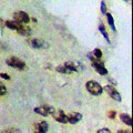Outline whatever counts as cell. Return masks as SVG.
<instances>
[{
    "label": "cell",
    "instance_id": "1",
    "mask_svg": "<svg viewBox=\"0 0 133 133\" xmlns=\"http://www.w3.org/2000/svg\"><path fill=\"white\" fill-rule=\"evenodd\" d=\"M5 26L8 27L9 29H11V30L17 31L19 35H22V36H26V37L31 35V30L28 27H26L22 23L15 21V20H7V21H5Z\"/></svg>",
    "mask_w": 133,
    "mask_h": 133
},
{
    "label": "cell",
    "instance_id": "2",
    "mask_svg": "<svg viewBox=\"0 0 133 133\" xmlns=\"http://www.w3.org/2000/svg\"><path fill=\"white\" fill-rule=\"evenodd\" d=\"M85 88H87V90L89 91V93H91L92 95H95V97L102 94V92H103L102 85L100 84L99 82L94 81V80H89L88 82L85 83Z\"/></svg>",
    "mask_w": 133,
    "mask_h": 133
},
{
    "label": "cell",
    "instance_id": "3",
    "mask_svg": "<svg viewBox=\"0 0 133 133\" xmlns=\"http://www.w3.org/2000/svg\"><path fill=\"white\" fill-rule=\"evenodd\" d=\"M6 63L9 66H12V68L18 69V70H23V69H26V66H27L26 62H24L23 60H21V59H19V58H17V57L8 58V59L6 60Z\"/></svg>",
    "mask_w": 133,
    "mask_h": 133
},
{
    "label": "cell",
    "instance_id": "4",
    "mask_svg": "<svg viewBox=\"0 0 133 133\" xmlns=\"http://www.w3.org/2000/svg\"><path fill=\"white\" fill-rule=\"evenodd\" d=\"M55 108L51 107V105H48V104H44V105H41V107H37L35 108V112L37 114H40L42 116H48V115H52L55 113Z\"/></svg>",
    "mask_w": 133,
    "mask_h": 133
},
{
    "label": "cell",
    "instance_id": "5",
    "mask_svg": "<svg viewBox=\"0 0 133 133\" xmlns=\"http://www.w3.org/2000/svg\"><path fill=\"white\" fill-rule=\"evenodd\" d=\"M14 20L19 23L27 24L30 22V17L26 11H16L14 14Z\"/></svg>",
    "mask_w": 133,
    "mask_h": 133
},
{
    "label": "cell",
    "instance_id": "6",
    "mask_svg": "<svg viewBox=\"0 0 133 133\" xmlns=\"http://www.w3.org/2000/svg\"><path fill=\"white\" fill-rule=\"evenodd\" d=\"M103 90H104L112 99L115 100V101H118V102H121L122 101V97H121V94H120V92H119L118 90H115L112 85H110V84L109 85H105L104 88H103Z\"/></svg>",
    "mask_w": 133,
    "mask_h": 133
},
{
    "label": "cell",
    "instance_id": "7",
    "mask_svg": "<svg viewBox=\"0 0 133 133\" xmlns=\"http://www.w3.org/2000/svg\"><path fill=\"white\" fill-rule=\"evenodd\" d=\"M49 131V124L47 121H39L33 125L35 133H47Z\"/></svg>",
    "mask_w": 133,
    "mask_h": 133
},
{
    "label": "cell",
    "instance_id": "8",
    "mask_svg": "<svg viewBox=\"0 0 133 133\" xmlns=\"http://www.w3.org/2000/svg\"><path fill=\"white\" fill-rule=\"evenodd\" d=\"M88 57L92 63H94V62H102V51L99 48H95L92 52L88 53Z\"/></svg>",
    "mask_w": 133,
    "mask_h": 133
},
{
    "label": "cell",
    "instance_id": "9",
    "mask_svg": "<svg viewBox=\"0 0 133 133\" xmlns=\"http://www.w3.org/2000/svg\"><path fill=\"white\" fill-rule=\"evenodd\" d=\"M53 118L57 122L59 123H68V116H66V113L63 111V110H56L55 113L52 114Z\"/></svg>",
    "mask_w": 133,
    "mask_h": 133
},
{
    "label": "cell",
    "instance_id": "10",
    "mask_svg": "<svg viewBox=\"0 0 133 133\" xmlns=\"http://www.w3.org/2000/svg\"><path fill=\"white\" fill-rule=\"evenodd\" d=\"M66 116H68V123L71 124H77L82 120V114L79 112H71V113L66 114Z\"/></svg>",
    "mask_w": 133,
    "mask_h": 133
},
{
    "label": "cell",
    "instance_id": "11",
    "mask_svg": "<svg viewBox=\"0 0 133 133\" xmlns=\"http://www.w3.org/2000/svg\"><path fill=\"white\" fill-rule=\"evenodd\" d=\"M92 66H93V69L95 70V71H97L98 73H100L101 76H107L108 74V70L105 69L103 62H94V63H92Z\"/></svg>",
    "mask_w": 133,
    "mask_h": 133
},
{
    "label": "cell",
    "instance_id": "12",
    "mask_svg": "<svg viewBox=\"0 0 133 133\" xmlns=\"http://www.w3.org/2000/svg\"><path fill=\"white\" fill-rule=\"evenodd\" d=\"M30 45L35 49H42V48L48 47V44L41 39H31L30 40Z\"/></svg>",
    "mask_w": 133,
    "mask_h": 133
},
{
    "label": "cell",
    "instance_id": "13",
    "mask_svg": "<svg viewBox=\"0 0 133 133\" xmlns=\"http://www.w3.org/2000/svg\"><path fill=\"white\" fill-rule=\"evenodd\" d=\"M120 120H122V122L128 127H132V118L128 113H120Z\"/></svg>",
    "mask_w": 133,
    "mask_h": 133
},
{
    "label": "cell",
    "instance_id": "14",
    "mask_svg": "<svg viewBox=\"0 0 133 133\" xmlns=\"http://www.w3.org/2000/svg\"><path fill=\"white\" fill-rule=\"evenodd\" d=\"M99 30H100V32H101V35L103 36V38H104V39L107 40V42H108V43H110L109 33H108L107 29H105V27H104V24H103V23H100V26H99Z\"/></svg>",
    "mask_w": 133,
    "mask_h": 133
},
{
    "label": "cell",
    "instance_id": "15",
    "mask_svg": "<svg viewBox=\"0 0 133 133\" xmlns=\"http://www.w3.org/2000/svg\"><path fill=\"white\" fill-rule=\"evenodd\" d=\"M66 68H68L70 71H71V73L72 72H78L79 71V66H78V64L77 63H74V62H65V63H63Z\"/></svg>",
    "mask_w": 133,
    "mask_h": 133
},
{
    "label": "cell",
    "instance_id": "16",
    "mask_svg": "<svg viewBox=\"0 0 133 133\" xmlns=\"http://www.w3.org/2000/svg\"><path fill=\"white\" fill-rule=\"evenodd\" d=\"M105 16H107L108 22H109V26L111 27V29H112L113 31H116V28H115V24H114V19H113V17H112V15L109 14V12H107Z\"/></svg>",
    "mask_w": 133,
    "mask_h": 133
},
{
    "label": "cell",
    "instance_id": "17",
    "mask_svg": "<svg viewBox=\"0 0 133 133\" xmlns=\"http://www.w3.org/2000/svg\"><path fill=\"white\" fill-rule=\"evenodd\" d=\"M57 71H58V72H60V73H64V74H70V73H71V71H70V70L66 68L64 64L58 65V66H57Z\"/></svg>",
    "mask_w": 133,
    "mask_h": 133
},
{
    "label": "cell",
    "instance_id": "18",
    "mask_svg": "<svg viewBox=\"0 0 133 133\" xmlns=\"http://www.w3.org/2000/svg\"><path fill=\"white\" fill-rule=\"evenodd\" d=\"M1 133H20V131L17 130V129L10 128V129H6V130H3Z\"/></svg>",
    "mask_w": 133,
    "mask_h": 133
},
{
    "label": "cell",
    "instance_id": "19",
    "mask_svg": "<svg viewBox=\"0 0 133 133\" xmlns=\"http://www.w3.org/2000/svg\"><path fill=\"white\" fill-rule=\"evenodd\" d=\"M7 93V88L5 84H2V83H0V95H5Z\"/></svg>",
    "mask_w": 133,
    "mask_h": 133
},
{
    "label": "cell",
    "instance_id": "20",
    "mask_svg": "<svg viewBox=\"0 0 133 133\" xmlns=\"http://www.w3.org/2000/svg\"><path fill=\"white\" fill-rule=\"evenodd\" d=\"M101 12L102 15H105L107 14V6H105V1H101Z\"/></svg>",
    "mask_w": 133,
    "mask_h": 133
},
{
    "label": "cell",
    "instance_id": "21",
    "mask_svg": "<svg viewBox=\"0 0 133 133\" xmlns=\"http://www.w3.org/2000/svg\"><path fill=\"white\" fill-rule=\"evenodd\" d=\"M115 115H116V112L114 110H110L108 112V118H110V119H114Z\"/></svg>",
    "mask_w": 133,
    "mask_h": 133
},
{
    "label": "cell",
    "instance_id": "22",
    "mask_svg": "<svg viewBox=\"0 0 133 133\" xmlns=\"http://www.w3.org/2000/svg\"><path fill=\"white\" fill-rule=\"evenodd\" d=\"M97 133H112L110 129H108V128H102V129H100V130H98Z\"/></svg>",
    "mask_w": 133,
    "mask_h": 133
},
{
    "label": "cell",
    "instance_id": "23",
    "mask_svg": "<svg viewBox=\"0 0 133 133\" xmlns=\"http://www.w3.org/2000/svg\"><path fill=\"white\" fill-rule=\"evenodd\" d=\"M0 77L2 79H6V80H10V76L8 73H0Z\"/></svg>",
    "mask_w": 133,
    "mask_h": 133
},
{
    "label": "cell",
    "instance_id": "24",
    "mask_svg": "<svg viewBox=\"0 0 133 133\" xmlns=\"http://www.w3.org/2000/svg\"><path fill=\"white\" fill-rule=\"evenodd\" d=\"M118 133H132L130 130H119Z\"/></svg>",
    "mask_w": 133,
    "mask_h": 133
},
{
    "label": "cell",
    "instance_id": "25",
    "mask_svg": "<svg viewBox=\"0 0 133 133\" xmlns=\"http://www.w3.org/2000/svg\"><path fill=\"white\" fill-rule=\"evenodd\" d=\"M3 26H5V21H2V20L0 19V28L3 27Z\"/></svg>",
    "mask_w": 133,
    "mask_h": 133
}]
</instances>
